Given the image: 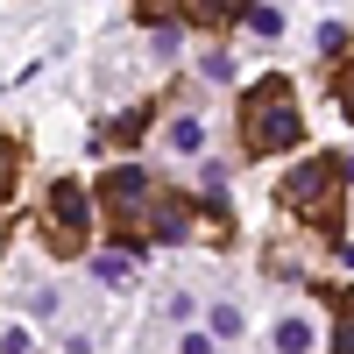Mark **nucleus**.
Returning a JSON list of instances; mask_svg holds the SVG:
<instances>
[{
	"instance_id": "1",
	"label": "nucleus",
	"mask_w": 354,
	"mask_h": 354,
	"mask_svg": "<svg viewBox=\"0 0 354 354\" xmlns=\"http://www.w3.org/2000/svg\"><path fill=\"white\" fill-rule=\"evenodd\" d=\"M298 85H290L283 71L270 78H255V93H241V149L248 156H283V149H298Z\"/></svg>"
},
{
	"instance_id": "2",
	"label": "nucleus",
	"mask_w": 354,
	"mask_h": 354,
	"mask_svg": "<svg viewBox=\"0 0 354 354\" xmlns=\"http://www.w3.org/2000/svg\"><path fill=\"white\" fill-rule=\"evenodd\" d=\"M156 192H163V185H156V177L142 170V163H121V170H106V177H100V205H106L113 241H121L128 255H142V248H149V234H142V227H149Z\"/></svg>"
},
{
	"instance_id": "3",
	"label": "nucleus",
	"mask_w": 354,
	"mask_h": 354,
	"mask_svg": "<svg viewBox=\"0 0 354 354\" xmlns=\"http://www.w3.org/2000/svg\"><path fill=\"white\" fill-rule=\"evenodd\" d=\"M340 185H347V170L333 156H312V163H298V170L283 177V213L312 220L333 248H340Z\"/></svg>"
},
{
	"instance_id": "4",
	"label": "nucleus",
	"mask_w": 354,
	"mask_h": 354,
	"mask_svg": "<svg viewBox=\"0 0 354 354\" xmlns=\"http://www.w3.org/2000/svg\"><path fill=\"white\" fill-rule=\"evenodd\" d=\"M36 234H43L50 255H85V248H93V198H85L78 177H57V185L43 192Z\"/></svg>"
},
{
	"instance_id": "5",
	"label": "nucleus",
	"mask_w": 354,
	"mask_h": 354,
	"mask_svg": "<svg viewBox=\"0 0 354 354\" xmlns=\"http://www.w3.org/2000/svg\"><path fill=\"white\" fill-rule=\"evenodd\" d=\"M142 234H149V241H163V248H177V241H185V234H192V192H156V205H149V227H142Z\"/></svg>"
},
{
	"instance_id": "6",
	"label": "nucleus",
	"mask_w": 354,
	"mask_h": 354,
	"mask_svg": "<svg viewBox=\"0 0 354 354\" xmlns=\"http://www.w3.org/2000/svg\"><path fill=\"white\" fill-rule=\"evenodd\" d=\"M142 135H149V106H128L121 121H113L100 142H121V149H142Z\"/></svg>"
},
{
	"instance_id": "7",
	"label": "nucleus",
	"mask_w": 354,
	"mask_h": 354,
	"mask_svg": "<svg viewBox=\"0 0 354 354\" xmlns=\"http://www.w3.org/2000/svg\"><path fill=\"white\" fill-rule=\"evenodd\" d=\"M15 177H21V142H15L8 128H0V205L15 198Z\"/></svg>"
},
{
	"instance_id": "8",
	"label": "nucleus",
	"mask_w": 354,
	"mask_h": 354,
	"mask_svg": "<svg viewBox=\"0 0 354 354\" xmlns=\"http://www.w3.org/2000/svg\"><path fill=\"white\" fill-rule=\"evenodd\" d=\"M198 142H205V121H198V113H177V121H170V149H177V156H192Z\"/></svg>"
},
{
	"instance_id": "9",
	"label": "nucleus",
	"mask_w": 354,
	"mask_h": 354,
	"mask_svg": "<svg viewBox=\"0 0 354 354\" xmlns=\"http://www.w3.org/2000/svg\"><path fill=\"white\" fill-rule=\"evenodd\" d=\"M333 93H340V113L354 121V50H347V57H333Z\"/></svg>"
},
{
	"instance_id": "10",
	"label": "nucleus",
	"mask_w": 354,
	"mask_h": 354,
	"mask_svg": "<svg viewBox=\"0 0 354 354\" xmlns=\"http://www.w3.org/2000/svg\"><path fill=\"white\" fill-rule=\"evenodd\" d=\"M177 15H185V0H135V21H177Z\"/></svg>"
},
{
	"instance_id": "11",
	"label": "nucleus",
	"mask_w": 354,
	"mask_h": 354,
	"mask_svg": "<svg viewBox=\"0 0 354 354\" xmlns=\"http://www.w3.org/2000/svg\"><path fill=\"white\" fill-rule=\"evenodd\" d=\"M241 28H255V36L270 43V36H283V15H277V8H248V15H241Z\"/></svg>"
},
{
	"instance_id": "12",
	"label": "nucleus",
	"mask_w": 354,
	"mask_h": 354,
	"mask_svg": "<svg viewBox=\"0 0 354 354\" xmlns=\"http://www.w3.org/2000/svg\"><path fill=\"white\" fill-rule=\"evenodd\" d=\"M277 347H283V354H305V347H312V326H305V319H283V326H277Z\"/></svg>"
},
{
	"instance_id": "13",
	"label": "nucleus",
	"mask_w": 354,
	"mask_h": 354,
	"mask_svg": "<svg viewBox=\"0 0 354 354\" xmlns=\"http://www.w3.org/2000/svg\"><path fill=\"white\" fill-rule=\"evenodd\" d=\"M213 333H220V340L241 333V305H213Z\"/></svg>"
},
{
	"instance_id": "14",
	"label": "nucleus",
	"mask_w": 354,
	"mask_h": 354,
	"mask_svg": "<svg viewBox=\"0 0 354 354\" xmlns=\"http://www.w3.org/2000/svg\"><path fill=\"white\" fill-rule=\"evenodd\" d=\"M0 354H28V326H8V333H0Z\"/></svg>"
},
{
	"instance_id": "15",
	"label": "nucleus",
	"mask_w": 354,
	"mask_h": 354,
	"mask_svg": "<svg viewBox=\"0 0 354 354\" xmlns=\"http://www.w3.org/2000/svg\"><path fill=\"white\" fill-rule=\"evenodd\" d=\"M333 354H354V312H340V333H333Z\"/></svg>"
},
{
	"instance_id": "16",
	"label": "nucleus",
	"mask_w": 354,
	"mask_h": 354,
	"mask_svg": "<svg viewBox=\"0 0 354 354\" xmlns=\"http://www.w3.org/2000/svg\"><path fill=\"white\" fill-rule=\"evenodd\" d=\"M185 354H213V340H205V333H185Z\"/></svg>"
},
{
	"instance_id": "17",
	"label": "nucleus",
	"mask_w": 354,
	"mask_h": 354,
	"mask_svg": "<svg viewBox=\"0 0 354 354\" xmlns=\"http://www.w3.org/2000/svg\"><path fill=\"white\" fill-rule=\"evenodd\" d=\"M340 170H347V185H354V156H347V163H340Z\"/></svg>"
}]
</instances>
